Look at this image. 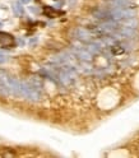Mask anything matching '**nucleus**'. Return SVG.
I'll list each match as a JSON object with an SVG mask.
<instances>
[{
	"label": "nucleus",
	"instance_id": "f257e3e1",
	"mask_svg": "<svg viewBox=\"0 0 139 158\" xmlns=\"http://www.w3.org/2000/svg\"><path fill=\"white\" fill-rule=\"evenodd\" d=\"M134 5V3L132 0H112L110 3V6L114 8H132Z\"/></svg>",
	"mask_w": 139,
	"mask_h": 158
},
{
	"label": "nucleus",
	"instance_id": "f03ea898",
	"mask_svg": "<svg viewBox=\"0 0 139 158\" xmlns=\"http://www.w3.org/2000/svg\"><path fill=\"white\" fill-rule=\"evenodd\" d=\"M13 42H14L13 36L5 32H0V45L2 46H12Z\"/></svg>",
	"mask_w": 139,
	"mask_h": 158
},
{
	"label": "nucleus",
	"instance_id": "7ed1b4c3",
	"mask_svg": "<svg viewBox=\"0 0 139 158\" xmlns=\"http://www.w3.org/2000/svg\"><path fill=\"white\" fill-rule=\"evenodd\" d=\"M75 54L78 57L83 59V60H91V54L87 52V50H83V48H78L75 50Z\"/></svg>",
	"mask_w": 139,
	"mask_h": 158
},
{
	"label": "nucleus",
	"instance_id": "20e7f679",
	"mask_svg": "<svg viewBox=\"0 0 139 158\" xmlns=\"http://www.w3.org/2000/svg\"><path fill=\"white\" fill-rule=\"evenodd\" d=\"M77 37L81 38V40H88L89 37H91V33H89L87 29L79 28V29H77Z\"/></svg>",
	"mask_w": 139,
	"mask_h": 158
},
{
	"label": "nucleus",
	"instance_id": "39448f33",
	"mask_svg": "<svg viewBox=\"0 0 139 158\" xmlns=\"http://www.w3.org/2000/svg\"><path fill=\"white\" fill-rule=\"evenodd\" d=\"M21 4L22 3H15L13 5V12H14L15 15H22L23 14V8L21 6Z\"/></svg>",
	"mask_w": 139,
	"mask_h": 158
},
{
	"label": "nucleus",
	"instance_id": "423d86ee",
	"mask_svg": "<svg viewBox=\"0 0 139 158\" xmlns=\"http://www.w3.org/2000/svg\"><path fill=\"white\" fill-rule=\"evenodd\" d=\"M8 61V56L3 52H0V64H5Z\"/></svg>",
	"mask_w": 139,
	"mask_h": 158
},
{
	"label": "nucleus",
	"instance_id": "0eeeda50",
	"mask_svg": "<svg viewBox=\"0 0 139 158\" xmlns=\"http://www.w3.org/2000/svg\"><path fill=\"white\" fill-rule=\"evenodd\" d=\"M29 2H31V0H21V3H22V4H28Z\"/></svg>",
	"mask_w": 139,
	"mask_h": 158
}]
</instances>
